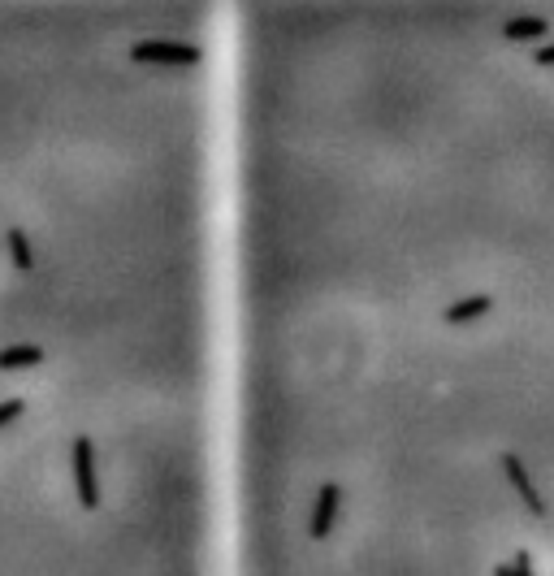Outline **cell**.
<instances>
[{"instance_id": "7a4b0ae2", "label": "cell", "mask_w": 554, "mask_h": 576, "mask_svg": "<svg viewBox=\"0 0 554 576\" xmlns=\"http://www.w3.org/2000/svg\"><path fill=\"white\" fill-rule=\"evenodd\" d=\"M498 468H503V477L511 481V490L524 499V507H529L533 516H546V503H542V494L533 490V481H529V473H524V464H520V455H511V451H503V460H498Z\"/></svg>"}, {"instance_id": "3957f363", "label": "cell", "mask_w": 554, "mask_h": 576, "mask_svg": "<svg viewBox=\"0 0 554 576\" xmlns=\"http://www.w3.org/2000/svg\"><path fill=\"white\" fill-rule=\"evenodd\" d=\"M507 44H529V39H542L546 35V22L542 18H503L498 22Z\"/></svg>"}, {"instance_id": "6da1fadb", "label": "cell", "mask_w": 554, "mask_h": 576, "mask_svg": "<svg viewBox=\"0 0 554 576\" xmlns=\"http://www.w3.org/2000/svg\"><path fill=\"white\" fill-rule=\"evenodd\" d=\"M230 0H0V576H230Z\"/></svg>"}]
</instances>
